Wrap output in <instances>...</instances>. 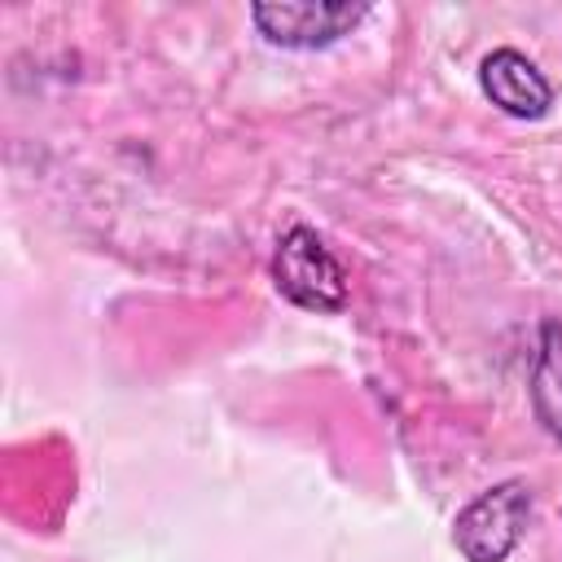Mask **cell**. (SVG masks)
<instances>
[{
	"label": "cell",
	"mask_w": 562,
	"mask_h": 562,
	"mask_svg": "<svg viewBox=\"0 0 562 562\" xmlns=\"http://www.w3.org/2000/svg\"><path fill=\"white\" fill-rule=\"evenodd\" d=\"M272 285L285 303H294L303 312H321V316L342 312L351 299V277H347L342 259L329 250V241L312 224H290L277 237Z\"/></svg>",
	"instance_id": "obj_1"
},
{
	"label": "cell",
	"mask_w": 562,
	"mask_h": 562,
	"mask_svg": "<svg viewBox=\"0 0 562 562\" xmlns=\"http://www.w3.org/2000/svg\"><path fill=\"white\" fill-rule=\"evenodd\" d=\"M531 527L527 479H501L479 492L452 522V544L465 562H505Z\"/></svg>",
	"instance_id": "obj_2"
},
{
	"label": "cell",
	"mask_w": 562,
	"mask_h": 562,
	"mask_svg": "<svg viewBox=\"0 0 562 562\" xmlns=\"http://www.w3.org/2000/svg\"><path fill=\"white\" fill-rule=\"evenodd\" d=\"M369 18L364 0H259L250 4L255 31L272 48L290 53H316L351 35Z\"/></svg>",
	"instance_id": "obj_3"
},
{
	"label": "cell",
	"mask_w": 562,
	"mask_h": 562,
	"mask_svg": "<svg viewBox=\"0 0 562 562\" xmlns=\"http://www.w3.org/2000/svg\"><path fill=\"white\" fill-rule=\"evenodd\" d=\"M479 88H483V97H487L501 114L522 119V123L544 119V114L553 110V83L544 79V70H540L527 53H518V48H509V44L492 48V53L479 61Z\"/></svg>",
	"instance_id": "obj_4"
},
{
	"label": "cell",
	"mask_w": 562,
	"mask_h": 562,
	"mask_svg": "<svg viewBox=\"0 0 562 562\" xmlns=\"http://www.w3.org/2000/svg\"><path fill=\"white\" fill-rule=\"evenodd\" d=\"M531 413L540 430L562 443V321L544 316L540 321V342H536V364H531Z\"/></svg>",
	"instance_id": "obj_5"
}]
</instances>
